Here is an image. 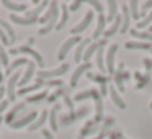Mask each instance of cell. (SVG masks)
<instances>
[{"label":"cell","mask_w":152,"mask_h":139,"mask_svg":"<svg viewBox=\"0 0 152 139\" xmlns=\"http://www.w3.org/2000/svg\"><path fill=\"white\" fill-rule=\"evenodd\" d=\"M67 70H69V64H62V66H59L57 69H53V70H39V72L36 74V79L48 82V80H54V79H57V77L64 75Z\"/></svg>","instance_id":"obj_1"},{"label":"cell","mask_w":152,"mask_h":139,"mask_svg":"<svg viewBox=\"0 0 152 139\" xmlns=\"http://www.w3.org/2000/svg\"><path fill=\"white\" fill-rule=\"evenodd\" d=\"M88 111H90L88 106H83V108L79 110V111L67 113V115H64L62 118H61V124H62V126H69L70 123H74V121H77V119H80V118H83V116H87V115H88Z\"/></svg>","instance_id":"obj_2"},{"label":"cell","mask_w":152,"mask_h":139,"mask_svg":"<svg viewBox=\"0 0 152 139\" xmlns=\"http://www.w3.org/2000/svg\"><path fill=\"white\" fill-rule=\"evenodd\" d=\"M116 53H118V44H111L108 46V51H106L105 56V66H106V72L115 75V57Z\"/></svg>","instance_id":"obj_3"},{"label":"cell","mask_w":152,"mask_h":139,"mask_svg":"<svg viewBox=\"0 0 152 139\" xmlns=\"http://www.w3.org/2000/svg\"><path fill=\"white\" fill-rule=\"evenodd\" d=\"M12 54H18V53H25V54H28V56H31L33 57L34 61H36L38 64H39V67H43L44 66V61H43V56H41L39 53H38V51H34L33 48H30V46H26V44H25V46H20V48H12V51H10Z\"/></svg>","instance_id":"obj_4"},{"label":"cell","mask_w":152,"mask_h":139,"mask_svg":"<svg viewBox=\"0 0 152 139\" xmlns=\"http://www.w3.org/2000/svg\"><path fill=\"white\" fill-rule=\"evenodd\" d=\"M80 38L79 36H72V38H69V40L66 41V43L62 44V46L59 48V53H57V59L59 61H64L66 59V56H67V53H69L70 49H72L74 46H77V44L80 43Z\"/></svg>","instance_id":"obj_5"},{"label":"cell","mask_w":152,"mask_h":139,"mask_svg":"<svg viewBox=\"0 0 152 139\" xmlns=\"http://www.w3.org/2000/svg\"><path fill=\"white\" fill-rule=\"evenodd\" d=\"M115 82H116V87H118L119 92H124V80L129 79V72H126L124 69V62L119 64L118 70H115Z\"/></svg>","instance_id":"obj_6"},{"label":"cell","mask_w":152,"mask_h":139,"mask_svg":"<svg viewBox=\"0 0 152 139\" xmlns=\"http://www.w3.org/2000/svg\"><path fill=\"white\" fill-rule=\"evenodd\" d=\"M36 118H38V111H31V113H28V115H25L23 118L15 119V121L10 124V128L12 129H21L23 126H30Z\"/></svg>","instance_id":"obj_7"},{"label":"cell","mask_w":152,"mask_h":139,"mask_svg":"<svg viewBox=\"0 0 152 139\" xmlns=\"http://www.w3.org/2000/svg\"><path fill=\"white\" fill-rule=\"evenodd\" d=\"M23 72H20V70H17L15 74H12L10 79H8V85H7V93H8V100H15L17 98V93H15V87H17V83L20 82V75Z\"/></svg>","instance_id":"obj_8"},{"label":"cell","mask_w":152,"mask_h":139,"mask_svg":"<svg viewBox=\"0 0 152 139\" xmlns=\"http://www.w3.org/2000/svg\"><path fill=\"white\" fill-rule=\"evenodd\" d=\"M93 21V12H87L85 17L82 18V21H80L77 26H74L72 30H70V33L72 34H79V33H83V31L87 30V28L90 26V23Z\"/></svg>","instance_id":"obj_9"},{"label":"cell","mask_w":152,"mask_h":139,"mask_svg":"<svg viewBox=\"0 0 152 139\" xmlns=\"http://www.w3.org/2000/svg\"><path fill=\"white\" fill-rule=\"evenodd\" d=\"M90 67H92V64H90V62H83V64H80V66L77 67L75 70H74L72 77H70V87H75V85H77V82H79V79H80V77H82L85 72H88Z\"/></svg>","instance_id":"obj_10"},{"label":"cell","mask_w":152,"mask_h":139,"mask_svg":"<svg viewBox=\"0 0 152 139\" xmlns=\"http://www.w3.org/2000/svg\"><path fill=\"white\" fill-rule=\"evenodd\" d=\"M57 20H59V7L54 10V13H53V17H51V20L48 21V23L39 30V34H48V33H51V31H53L54 28L57 26V23H59Z\"/></svg>","instance_id":"obj_11"},{"label":"cell","mask_w":152,"mask_h":139,"mask_svg":"<svg viewBox=\"0 0 152 139\" xmlns=\"http://www.w3.org/2000/svg\"><path fill=\"white\" fill-rule=\"evenodd\" d=\"M93 100H95V121L100 123L103 119V100H102V95L98 93V90H95L93 93Z\"/></svg>","instance_id":"obj_12"},{"label":"cell","mask_w":152,"mask_h":139,"mask_svg":"<svg viewBox=\"0 0 152 139\" xmlns=\"http://www.w3.org/2000/svg\"><path fill=\"white\" fill-rule=\"evenodd\" d=\"M121 23H123V17H121V15H118V17L115 18V21L111 23V26H110L108 30H105V33H103L105 40H108V38L115 36V34L118 33L119 30H121Z\"/></svg>","instance_id":"obj_13"},{"label":"cell","mask_w":152,"mask_h":139,"mask_svg":"<svg viewBox=\"0 0 152 139\" xmlns=\"http://www.w3.org/2000/svg\"><path fill=\"white\" fill-rule=\"evenodd\" d=\"M123 23H121V34H124V33H128L129 31V23H131V13H129V7H128V4H123Z\"/></svg>","instance_id":"obj_14"},{"label":"cell","mask_w":152,"mask_h":139,"mask_svg":"<svg viewBox=\"0 0 152 139\" xmlns=\"http://www.w3.org/2000/svg\"><path fill=\"white\" fill-rule=\"evenodd\" d=\"M90 46V40H82L79 44H77V49H75V56H74V61L77 64L80 61H83V54H85V49Z\"/></svg>","instance_id":"obj_15"},{"label":"cell","mask_w":152,"mask_h":139,"mask_svg":"<svg viewBox=\"0 0 152 139\" xmlns=\"http://www.w3.org/2000/svg\"><path fill=\"white\" fill-rule=\"evenodd\" d=\"M48 118H49V111H48V110H43L41 115H39V118L34 119V121L28 126V129H30V131H36V129H39L41 126H44V123H46Z\"/></svg>","instance_id":"obj_16"},{"label":"cell","mask_w":152,"mask_h":139,"mask_svg":"<svg viewBox=\"0 0 152 139\" xmlns=\"http://www.w3.org/2000/svg\"><path fill=\"white\" fill-rule=\"evenodd\" d=\"M126 49H141V51H152V43H141V41H128L124 44Z\"/></svg>","instance_id":"obj_17"},{"label":"cell","mask_w":152,"mask_h":139,"mask_svg":"<svg viewBox=\"0 0 152 139\" xmlns=\"http://www.w3.org/2000/svg\"><path fill=\"white\" fill-rule=\"evenodd\" d=\"M34 70H36V66H34V62H31V61H30V64L26 66V72H23V77H21L20 82H18V83H20L21 89H23V87L26 85V83L30 82V80H31V77H33Z\"/></svg>","instance_id":"obj_18"},{"label":"cell","mask_w":152,"mask_h":139,"mask_svg":"<svg viewBox=\"0 0 152 139\" xmlns=\"http://www.w3.org/2000/svg\"><path fill=\"white\" fill-rule=\"evenodd\" d=\"M108 92H110V97H111L113 103H115V105L118 106L119 110H126V103H124V100L121 98V95L118 93V90H116L115 87L111 85V87H110V90H108Z\"/></svg>","instance_id":"obj_19"},{"label":"cell","mask_w":152,"mask_h":139,"mask_svg":"<svg viewBox=\"0 0 152 139\" xmlns=\"http://www.w3.org/2000/svg\"><path fill=\"white\" fill-rule=\"evenodd\" d=\"M105 26H106V17L102 13V15H98V23H96V28L93 31V40H98L100 36H103Z\"/></svg>","instance_id":"obj_20"},{"label":"cell","mask_w":152,"mask_h":139,"mask_svg":"<svg viewBox=\"0 0 152 139\" xmlns=\"http://www.w3.org/2000/svg\"><path fill=\"white\" fill-rule=\"evenodd\" d=\"M113 124H115V118H111V116H110V118H106V119H105V123H103V124L100 126V132H98V136H96V138H93V139H103L106 132L111 131Z\"/></svg>","instance_id":"obj_21"},{"label":"cell","mask_w":152,"mask_h":139,"mask_svg":"<svg viewBox=\"0 0 152 139\" xmlns=\"http://www.w3.org/2000/svg\"><path fill=\"white\" fill-rule=\"evenodd\" d=\"M108 15H106V23H113L115 21V18L118 17V2H115V0H110L108 4Z\"/></svg>","instance_id":"obj_22"},{"label":"cell","mask_w":152,"mask_h":139,"mask_svg":"<svg viewBox=\"0 0 152 139\" xmlns=\"http://www.w3.org/2000/svg\"><path fill=\"white\" fill-rule=\"evenodd\" d=\"M2 5H4L5 8H8V10H12V12H28V5L26 4H15V2L4 0Z\"/></svg>","instance_id":"obj_23"},{"label":"cell","mask_w":152,"mask_h":139,"mask_svg":"<svg viewBox=\"0 0 152 139\" xmlns=\"http://www.w3.org/2000/svg\"><path fill=\"white\" fill-rule=\"evenodd\" d=\"M0 28H2V30L5 31V34L8 36L10 44H13L17 38H15V31H13V28H12V25L8 23V21H5V20H2V18H0Z\"/></svg>","instance_id":"obj_24"},{"label":"cell","mask_w":152,"mask_h":139,"mask_svg":"<svg viewBox=\"0 0 152 139\" xmlns=\"http://www.w3.org/2000/svg\"><path fill=\"white\" fill-rule=\"evenodd\" d=\"M28 64H30V61H28L26 57H18V59H15L13 62H12L10 66L7 67V74H10V75H12V72H17L18 67H21V66H28Z\"/></svg>","instance_id":"obj_25"},{"label":"cell","mask_w":152,"mask_h":139,"mask_svg":"<svg viewBox=\"0 0 152 139\" xmlns=\"http://www.w3.org/2000/svg\"><path fill=\"white\" fill-rule=\"evenodd\" d=\"M25 106H26V103H18V105H15L13 108L10 110V113H8L7 116H5V121H7V123H10V124H12V123L15 121V116H17L18 113H20L21 110L25 108Z\"/></svg>","instance_id":"obj_26"},{"label":"cell","mask_w":152,"mask_h":139,"mask_svg":"<svg viewBox=\"0 0 152 139\" xmlns=\"http://www.w3.org/2000/svg\"><path fill=\"white\" fill-rule=\"evenodd\" d=\"M61 21L57 23V26H56V30H62L64 26H66V23H67V20H69V7H67L66 4H62L61 5Z\"/></svg>","instance_id":"obj_27"},{"label":"cell","mask_w":152,"mask_h":139,"mask_svg":"<svg viewBox=\"0 0 152 139\" xmlns=\"http://www.w3.org/2000/svg\"><path fill=\"white\" fill-rule=\"evenodd\" d=\"M98 123L95 121V119H92V121H88L85 126L82 128V131H80V138H83V136H88V134H92V132H95L96 129L100 128V126H96Z\"/></svg>","instance_id":"obj_28"},{"label":"cell","mask_w":152,"mask_h":139,"mask_svg":"<svg viewBox=\"0 0 152 139\" xmlns=\"http://www.w3.org/2000/svg\"><path fill=\"white\" fill-rule=\"evenodd\" d=\"M59 108H61L59 105H54L53 111H49V123H51V128H53V132L59 129V126H57V111H59Z\"/></svg>","instance_id":"obj_29"},{"label":"cell","mask_w":152,"mask_h":139,"mask_svg":"<svg viewBox=\"0 0 152 139\" xmlns=\"http://www.w3.org/2000/svg\"><path fill=\"white\" fill-rule=\"evenodd\" d=\"M87 77H88L90 80H93V82H98V83H100V87H102V85H106V83L110 82V79H111V77H106V75H96V74H92V72L87 74Z\"/></svg>","instance_id":"obj_30"},{"label":"cell","mask_w":152,"mask_h":139,"mask_svg":"<svg viewBox=\"0 0 152 139\" xmlns=\"http://www.w3.org/2000/svg\"><path fill=\"white\" fill-rule=\"evenodd\" d=\"M129 31L136 40H144L145 43H149V41L152 43V33H144V31H137V30H129Z\"/></svg>","instance_id":"obj_31"},{"label":"cell","mask_w":152,"mask_h":139,"mask_svg":"<svg viewBox=\"0 0 152 139\" xmlns=\"http://www.w3.org/2000/svg\"><path fill=\"white\" fill-rule=\"evenodd\" d=\"M41 85H44V80H39V79H36V83L34 85H30V87H23V89H20L18 90V93L20 95H25V93H30V92H34V90H38Z\"/></svg>","instance_id":"obj_32"},{"label":"cell","mask_w":152,"mask_h":139,"mask_svg":"<svg viewBox=\"0 0 152 139\" xmlns=\"http://www.w3.org/2000/svg\"><path fill=\"white\" fill-rule=\"evenodd\" d=\"M10 20L13 23H18V25H33V23H38V20H28L25 17H18V15H10Z\"/></svg>","instance_id":"obj_33"},{"label":"cell","mask_w":152,"mask_h":139,"mask_svg":"<svg viewBox=\"0 0 152 139\" xmlns=\"http://www.w3.org/2000/svg\"><path fill=\"white\" fill-rule=\"evenodd\" d=\"M96 66L102 72H106V66H105V56H103V48H100L96 51Z\"/></svg>","instance_id":"obj_34"},{"label":"cell","mask_w":152,"mask_h":139,"mask_svg":"<svg viewBox=\"0 0 152 139\" xmlns=\"http://www.w3.org/2000/svg\"><path fill=\"white\" fill-rule=\"evenodd\" d=\"M44 98H48V92H46V90L36 93V95L28 97V98H26V103H38V102H41V100H44Z\"/></svg>","instance_id":"obj_35"},{"label":"cell","mask_w":152,"mask_h":139,"mask_svg":"<svg viewBox=\"0 0 152 139\" xmlns=\"http://www.w3.org/2000/svg\"><path fill=\"white\" fill-rule=\"evenodd\" d=\"M66 93H67V89H66V87H61V89H57L54 93H51V95L48 97V102H49V103H54L57 98H59V97L66 95Z\"/></svg>","instance_id":"obj_36"},{"label":"cell","mask_w":152,"mask_h":139,"mask_svg":"<svg viewBox=\"0 0 152 139\" xmlns=\"http://www.w3.org/2000/svg\"><path fill=\"white\" fill-rule=\"evenodd\" d=\"M128 7H129V13H131V18H134V20H137L139 18V12H137V7H139V4L136 2V0H131L128 4Z\"/></svg>","instance_id":"obj_37"},{"label":"cell","mask_w":152,"mask_h":139,"mask_svg":"<svg viewBox=\"0 0 152 139\" xmlns=\"http://www.w3.org/2000/svg\"><path fill=\"white\" fill-rule=\"evenodd\" d=\"M93 93H95V89H92V90H85V92L77 93V95L74 97V100H75V102H82V100H87V98H90V97H93Z\"/></svg>","instance_id":"obj_38"},{"label":"cell","mask_w":152,"mask_h":139,"mask_svg":"<svg viewBox=\"0 0 152 139\" xmlns=\"http://www.w3.org/2000/svg\"><path fill=\"white\" fill-rule=\"evenodd\" d=\"M151 25H152V10H151V13H149L147 17H144L142 21H137V30H144V28L151 26Z\"/></svg>","instance_id":"obj_39"},{"label":"cell","mask_w":152,"mask_h":139,"mask_svg":"<svg viewBox=\"0 0 152 139\" xmlns=\"http://www.w3.org/2000/svg\"><path fill=\"white\" fill-rule=\"evenodd\" d=\"M0 62L4 64V66H10V62H8V54L5 53V49H4V46L0 44Z\"/></svg>","instance_id":"obj_40"},{"label":"cell","mask_w":152,"mask_h":139,"mask_svg":"<svg viewBox=\"0 0 152 139\" xmlns=\"http://www.w3.org/2000/svg\"><path fill=\"white\" fill-rule=\"evenodd\" d=\"M88 5H90V7H93L100 15H102V12H103V4H102V2H95V0H90Z\"/></svg>","instance_id":"obj_41"},{"label":"cell","mask_w":152,"mask_h":139,"mask_svg":"<svg viewBox=\"0 0 152 139\" xmlns=\"http://www.w3.org/2000/svg\"><path fill=\"white\" fill-rule=\"evenodd\" d=\"M151 8H152V2H144V4H142V10L139 12V17H144Z\"/></svg>","instance_id":"obj_42"},{"label":"cell","mask_w":152,"mask_h":139,"mask_svg":"<svg viewBox=\"0 0 152 139\" xmlns=\"http://www.w3.org/2000/svg\"><path fill=\"white\" fill-rule=\"evenodd\" d=\"M44 85L46 87H64L62 85V80H57V79H54V80H48V82H44Z\"/></svg>","instance_id":"obj_43"},{"label":"cell","mask_w":152,"mask_h":139,"mask_svg":"<svg viewBox=\"0 0 152 139\" xmlns=\"http://www.w3.org/2000/svg\"><path fill=\"white\" fill-rule=\"evenodd\" d=\"M0 43H2V46H7V44H10V40H8V36L5 34V31L0 28Z\"/></svg>","instance_id":"obj_44"},{"label":"cell","mask_w":152,"mask_h":139,"mask_svg":"<svg viewBox=\"0 0 152 139\" xmlns=\"http://www.w3.org/2000/svg\"><path fill=\"white\" fill-rule=\"evenodd\" d=\"M64 103L67 105V108H69V111L72 113V111H74V103H72V100H70V97L67 95V93L64 95Z\"/></svg>","instance_id":"obj_45"},{"label":"cell","mask_w":152,"mask_h":139,"mask_svg":"<svg viewBox=\"0 0 152 139\" xmlns=\"http://www.w3.org/2000/svg\"><path fill=\"white\" fill-rule=\"evenodd\" d=\"M80 7H82V2H72V4H70V7H69V10H72V12H77Z\"/></svg>","instance_id":"obj_46"},{"label":"cell","mask_w":152,"mask_h":139,"mask_svg":"<svg viewBox=\"0 0 152 139\" xmlns=\"http://www.w3.org/2000/svg\"><path fill=\"white\" fill-rule=\"evenodd\" d=\"M43 138H44V139H54V136H53V132H51V131L43 129Z\"/></svg>","instance_id":"obj_47"},{"label":"cell","mask_w":152,"mask_h":139,"mask_svg":"<svg viewBox=\"0 0 152 139\" xmlns=\"http://www.w3.org/2000/svg\"><path fill=\"white\" fill-rule=\"evenodd\" d=\"M121 132H119V131H113V132H110V139H119V138H121Z\"/></svg>","instance_id":"obj_48"},{"label":"cell","mask_w":152,"mask_h":139,"mask_svg":"<svg viewBox=\"0 0 152 139\" xmlns=\"http://www.w3.org/2000/svg\"><path fill=\"white\" fill-rule=\"evenodd\" d=\"M8 106V100H4V102H0V113H4Z\"/></svg>","instance_id":"obj_49"},{"label":"cell","mask_w":152,"mask_h":139,"mask_svg":"<svg viewBox=\"0 0 152 139\" xmlns=\"http://www.w3.org/2000/svg\"><path fill=\"white\" fill-rule=\"evenodd\" d=\"M5 92H7V89L0 85V102H4V95H5Z\"/></svg>","instance_id":"obj_50"},{"label":"cell","mask_w":152,"mask_h":139,"mask_svg":"<svg viewBox=\"0 0 152 139\" xmlns=\"http://www.w3.org/2000/svg\"><path fill=\"white\" fill-rule=\"evenodd\" d=\"M2 80H4V75H2V72H0V83H2Z\"/></svg>","instance_id":"obj_51"},{"label":"cell","mask_w":152,"mask_h":139,"mask_svg":"<svg viewBox=\"0 0 152 139\" xmlns=\"http://www.w3.org/2000/svg\"><path fill=\"white\" fill-rule=\"evenodd\" d=\"M119 139H129V138H126V136H121V138H119Z\"/></svg>","instance_id":"obj_52"},{"label":"cell","mask_w":152,"mask_h":139,"mask_svg":"<svg viewBox=\"0 0 152 139\" xmlns=\"http://www.w3.org/2000/svg\"><path fill=\"white\" fill-rule=\"evenodd\" d=\"M2 121H4V119H2V116H0V124H2Z\"/></svg>","instance_id":"obj_53"},{"label":"cell","mask_w":152,"mask_h":139,"mask_svg":"<svg viewBox=\"0 0 152 139\" xmlns=\"http://www.w3.org/2000/svg\"><path fill=\"white\" fill-rule=\"evenodd\" d=\"M149 106H151V108H152V102H151V105H149Z\"/></svg>","instance_id":"obj_54"},{"label":"cell","mask_w":152,"mask_h":139,"mask_svg":"<svg viewBox=\"0 0 152 139\" xmlns=\"http://www.w3.org/2000/svg\"><path fill=\"white\" fill-rule=\"evenodd\" d=\"M79 139H83V138H79Z\"/></svg>","instance_id":"obj_55"},{"label":"cell","mask_w":152,"mask_h":139,"mask_svg":"<svg viewBox=\"0 0 152 139\" xmlns=\"http://www.w3.org/2000/svg\"><path fill=\"white\" fill-rule=\"evenodd\" d=\"M0 72H2V70H0Z\"/></svg>","instance_id":"obj_56"},{"label":"cell","mask_w":152,"mask_h":139,"mask_svg":"<svg viewBox=\"0 0 152 139\" xmlns=\"http://www.w3.org/2000/svg\"><path fill=\"white\" fill-rule=\"evenodd\" d=\"M151 53H152V51H151Z\"/></svg>","instance_id":"obj_57"}]
</instances>
